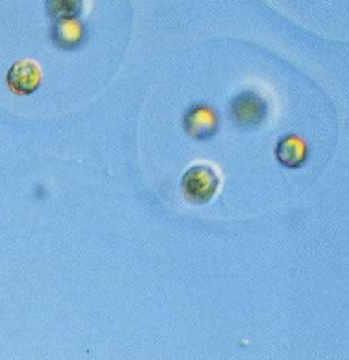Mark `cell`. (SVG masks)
Returning <instances> with one entry per match:
<instances>
[{
  "label": "cell",
  "instance_id": "cell-1",
  "mask_svg": "<svg viewBox=\"0 0 349 360\" xmlns=\"http://www.w3.org/2000/svg\"><path fill=\"white\" fill-rule=\"evenodd\" d=\"M42 81V69L32 60H18L6 74L8 88L15 94L30 95L37 91Z\"/></svg>",
  "mask_w": 349,
  "mask_h": 360
},
{
  "label": "cell",
  "instance_id": "cell-2",
  "mask_svg": "<svg viewBox=\"0 0 349 360\" xmlns=\"http://www.w3.org/2000/svg\"><path fill=\"white\" fill-rule=\"evenodd\" d=\"M217 178L214 171L208 167H196L185 175L183 186L187 195L193 200H208L217 190Z\"/></svg>",
  "mask_w": 349,
  "mask_h": 360
},
{
  "label": "cell",
  "instance_id": "cell-3",
  "mask_svg": "<svg viewBox=\"0 0 349 360\" xmlns=\"http://www.w3.org/2000/svg\"><path fill=\"white\" fill-rule=\"evenodd\" d=\"M185 124L190 134L198 139H203L216 130V115L206 106H197L188 113Z\"/></svg>",
  "mask_w": 349,
  "mask_h": 360
},
{
  "label": "cell",
  "instance_id": "cell-4",
  "mask_svg": "<svg viewBox=\"0 0 349 360\" xmlns=\"http://www.w3.org/2000/svg\"><path fill=\"white\" fill-rule=\"evenodd\" d=\"M234 115L241 124H255L265 115V105L260 98L253 94H242L233 106Z\"/></svg>",
  "mask_w": 349,
  "mask_h": 360
},
{
  "label": "cell",
  "instance_id": "cell-5",
  "mask_svg": "<svg viewBox=\"0 0 349 360\" xmlns=\"http://www.w3.org/2000/svg\"><path fill=\"white\" fill-rule=\"evenodd\" d=\"M82 0H49V10L62 21H70L79 15Z\"/></svg>",
  "mask_w": 349,
  "mask_h": 360
},
{
  "label": "cell",
  "instance_id": "cell-6",
  "mask_svg": "<svg viewBox=\"0 0 349 360\" xmlns=\"http://www.w3.org/2000/svg\"><path fill=\"white\" fill-rule=\"evenodd\" d=\"M67 26L69 27L65 29L61 28L60 30L58 31V33H56L58 34V36H56V41L65 45L77 41L79 38V34H80L78 29L75 27L76 25L68 24Z\"/></svg>",
  "mask_w": 349,
  "mask_h": 360
}]
</instances>
